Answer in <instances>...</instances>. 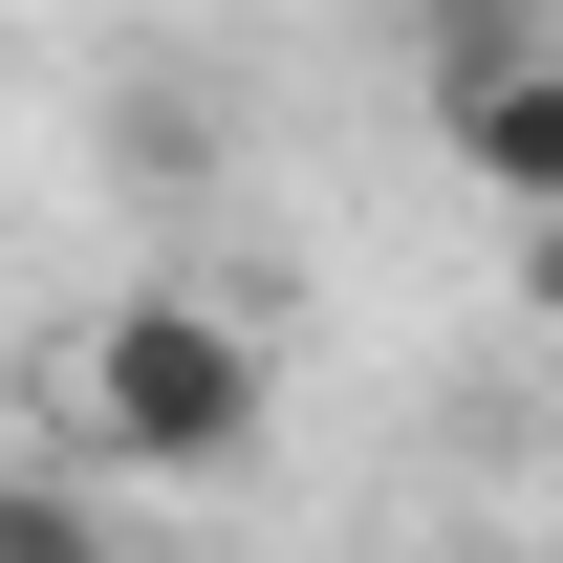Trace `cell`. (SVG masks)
Listing matches in <instances>:
<instances>
[{"instance_id":"1","label":"cell","mask_w":563,"mask_h":563,"mask_svg":"<svg viewBox=\"0 0 563 563\" xmlns=\"http://www.w3.org/2000/svg\"><path fill=\"white\" fill-rule=\"evenodd\" d=\"M261 412H282V368H261V325L239 303H196V282H109L66 325V455L87 477H239L261 455Z\"/></svg>"},{"instance_id":"4","label":"cell","mask_w":563,"mask_h":563,"mask_svg":"<svg viewBox=\"0 0 563 563\" xmlns=\"http://www.w3.org/2000/svg\"><path fill=\"white\" fill-rule=\"evenodd\" d=\"M520 44H542L520 0H433V87H477V66H520Z\"/></svg>"},{"instance_id":"5","label":"cell","mask_w":563,"mask_h":563,"mask_svg":"<svg viewBox=\"0 0 563 563\" xmlns=\"http://www.w3.org/2000/svg\"><path fill=\"white\" fill-rule=\"evenodd\" d=\"M520 325H563V217H520Z\"/></svg>"},{"instance_id":"3","label":"cell","mask_w":563,"mask_h":563,"mask_svg":"<svg viewBox=\"0 0 563 563\" xmlns=\"http://www.w3.org/2000/svg\"><path fill=\"white\" fill-rule=\"evenodd\" d=\"M0 563H109V477H0Z\"/></svg>"},{"instance_id":"2","label":"cell","mask_w":563,"mask_h":563,"mask_svg":"<svg viewBox=\"0 0 563 563\" xmlns=\"http://www.w3.org/2000/svg\"><path fill=\"white\" fill-rule=\"evenodd\" d=\"M433 152L498 196V239H520V217H563V44H520V66H477V87H433Z\"/></svg>"}]
</instances>
